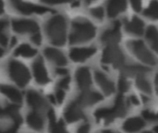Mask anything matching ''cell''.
<instances>
[{
    "label": "cell",
    "instance_id": "cell-25",
    "mask_svg": "<svg viewBox=\"0 0 158 133\" xmlns=\"http://www.w3.org/2000/svg\"><path fill=\"white\" fill-rule=\"evenodd\" d=\"M48 118L50 121V131L51 133H68V131L65 130L64 124L62 121L56 122V116L53 110H50L48 112Z\"/></svg>",
    "mask_w": 158,
    "mask_h": 133
},
{
    "label": "cell",
    "instance_id": "cell-4",
    "mask_svg": "<svg viewBox=\"0 0 158 133\" xmlns=\"http://www.w3.org/2000/svg\"><path fill=\"white\" fill-rule=\"evenodd\" d=\"M8 72L11 79L20 87H24L30 81L31 76L28 69L20 62L12 60L8 64Z\"/></svg>",
    "mask_w": 158,
    "mask_h": 133
},
{
    "label": "cell",
    "instance_id": "cell-27",
    "mask_svg": "<svg viewBox=\"0 0 158 133\" xmlns=\"http://www.w3.org/2000/svg\"><path fill=\"white\" fill-rule=\"evenodd\" d=\"M37 54V51L27 44H20L15 51L16 56H20L24 57H32Z\"/></svg>",
    "mask_w": 158,
    "mask_h": 133
},
{
    "label": "cell",
    "instance_id": "cell-9",
    "mask_svg": "<svg viewBox=\"0 0 158 133\" xmlns=\"http://www.w3.org/2000/svg\"><path fill=\"white\" fill-rule=\"evenodd\" d=\"M12 5L19 12H21L22 14H26V15H29V14H31V13L43 14V13L51 11L47 7H44V6H36V5H33V4L21 2V1H13Z\"/></svg>",
    "mask_w": 158,
    "mask_h": 133
},
{
    "label": "cell",
    "instance_id": "cell-31",
    "mask_svg": "<svg viewBox=\"0 0 158 133\" xmlns=\"http://www.w3.org/2000/svg\"><path fill=\"white\" fill-rule=\"evenodd\" d=\"M91 13L97 19H103V18H104V9L101 6H96V7L92 8Z\"/></svg>",
    "mask_w": 158,
    "mask_h": 133
},
{
    "label": "cell",
    "instance_id": "cell-18",
    "mask_svg": "<svg viewBox=\"0 0 158 133\" xmlns=\"http://www.w3.org/2000/svg\"><path fill=\"white\" fill-rule=\"evenodd\" d=\"M19 107L16 105H11L5 107L2 111V117L8 118L14 121V125L19 126L22 122L21 116L19 114Z\"/></svg>",
    "mask_w": 158,
    "mask_h": 133
},
{
    "label": "cell",
    "instance_id": "cell-37",
    "mask_svg": "<svg viewBox=\"0 0 158 133\" xmlns=\"http://www.w3.org/2000/svg\"><path fill=\"white\" fill-rule=\"evenodd\" d=\"M131 6H132V8L137 12L141 11V9H142V2L141 1H132Z\"/></svg>",
    "mask_w": 158,
    "mask_h": 133
},
{
    "label": "cell",
    "instance_id": "cell-46",
    "mask_svg": "<svg viewBox=\"0 0 158 133\" xmlns=\"http://www.w3.org/2000/svg\"><path fill=\"white\" fill-rule=\"evenodd\" d=\"M103 133H113L112 131H103Z\"/></svg>",
    "mask_w": 158,
    "mask_h": 133
},
{
    "label": "cell",
    "instance_id": "cell-38",
    "mask_svg": "<svg viewBox=\"0 0 158 133\" xmlns=\"http://www.w3.org/2000/svg\"><path fill=\"white\" fill-rule=\"evenodd\" d=\"M0 43L2 44V46H6L7 44V37L3 32H1V34H0Z\"/></svg>",
    "mask_w": 158,
    "mask_h": 133
},
{
    "label": "cell",
    "instance_id": "cell-29",
    "mask_svg": "<svg viewBox=\"0 0 158 133\" xmlns=\"http://www.w3.org/2000/svg\"><path fill=\"white\" fill-rule=\"evenodd\" d=\"M144 15L146 17L158 19V2H151L149 6L145 9Z\"/></svg>",
    "mask_w": 158,
    "mask_h": 133
},
{
    "label": "cell",
    "instance_id": "cell-24",
    "mask_svg": "<svg viewBox=\"0 0 158 133\" xmlns=\"http://www.w3.org/2000/svg\"><path fill=\"white\" fill-rule=\"evenodd\" d=\"M27 123L35 131H42L44 129V120L37 112H31L27 116Z\"/></svg>",
    "mask_w": 158,
    "mask_h": 133
},
{
    "label": "cell",
    "instance_id": "cell-12",
    "mask_svg": "<svg viewBox=\"0 0 158 133\" xmlns=\"http://www.w3.org/2000/svg\"><path fill=\"white\" fill-rule=\"evenodd\" d=\"M96 49L94 47H81V48H73L70 50L69 57L72 61L75 62H81L86 60L87 58L91 57L94 55Z\"/></svg>",
    "mask_w": 158,
    "mask_h": 133
},
{
    "label": "cell",
    "instance_id": "cell-39",
    "mask_svg": "<svg viewBox=\"0 0 158 133\" xmlns=\"http://www.w3.org/2000/svg\"><path fill=\"white\" fill-rule=\"evenodd\" d=\"M18 128H19V126L14 125L13 127H11V128H9V129H6V130L3 131L2 133H17V130H18Z\"/></svg>",
    "mask_w": 158,
    "mask_h": 133
},
{
    "label": "cell",
    "instance_id": "cell-40",
    "mask_svg": "<svg viewBox=\"0 0 158 133\" xmlns=\"http://www.w3.org/2000/svg\"><path fill=\"white\" fill-rule=\"evenodd\" d=\"M56 73L58 74V75H67L68 70L66 69H63V68H57L56 69Z\"/></svg>",
    "mask_w": 158,
    "mask_h": 133
},
{
    "label": "cell",
    "instance_id": "cell-36",
    "mask_svg": "<svg viewBox=\"0 0 158 133\" xmlns=\"http://www.w3.org/2000/svg\"><path fill=\"white\" fill-rule=\"evenodd\" d=\"M89 131H90V125L89 124H83L78 129L77 133H88Z\"/></svg>",
    "mask_w": 158,
    "mask_h": 133
},
{
    "label": "cell",
    "instance_id": "cell-21",
    "mask_svg": "<svg viewBox=\"0 0 158 133\" xmlns=\"http://www.w3.org/2000/svg\"><path fill=\"white\" fill-rule=\"evenodd\" d=\"M145 126V123L140 118H131L126 120L123 124V130L126 132L133 133L141 131Z\"/></svg>",
    "mask_w": 158,
    "mask_h": 133
},
{
    "label": "cell",
    "instance_id": "cell-34",
    "mask_svg": "<svg viewBox=\"0 0 158 133\" xmlns=\"http://www.w3.org/2000/svg\"><path fill=\"white\" fill-rule=\"evenodd\" d=\"M64 96H65L64 91L61 90V89H58V90L56 91V100H57V102H58L59 104H61V103L63 102Z\"/></svg>",
    "mask_w": 158,
    "mask_h": 133
},
{
    "label": "cell",
    "instance_id": "cell-44",
    "mask_svg": "<svg viewBox=\"0 0 158 133\" xmlns=\"http://www.w3.org/2000/svg\"><path fill=\"white\" fill-rule=\"evenodd\" d=\"M156 90H157L158 92V74L156 77Z\"/></svg>",
    "mask_w": 158,
    "mask_h": 133
},
{
    "label": "cell",
    "instance_id": "cell-47",
    "mask_svg": "<svg viewBox=\"0 0 158 133\" xmlns=\"http://www.w3.org/2000/svg\"><path fill=\"white\" fill-rule=\"evenodd\" d=\"M143 133H152V132H150V131H145V132H143Z\"/></svg>",
    "mask_w": 158,
    "mask_h": 133
},
{
    "label": "cell",
    "instance_id": "cell-16",
    "mask_svg": "<svg viewBox=\"0 0 158 133\" xmlns=\"http://www.w3.org/2000/svg\"><path fill=\"white\" fill-rule=\"evenodd\" d=\"M27 103L31 108L35 110H41V109H44L47 107V105L44 99L38 93L32 90L27 93Z\"/></svg>",
    "mask_w": 158,
    "mask_h": 133
},
{
    "label": "cell",
    "instance_id": "cell-17",
    "mask_svg": "<svg viewBox=\"0 0 158 133\" xmlns=\"http://www.w3.org/2000/svg\"><path fill=\"white\" fill-rule=\"evenodd\" d=\"M44 55L50 61L54 62L58 67H62L67 64V59L63 55V53L56 48H52V47L45 48Z\"/></svg>",
    "mask_w": 158,
    "mask_h": 133
},
{
    "label": "cell",
    "instance_id": "cell-26",
    "mask_svg": "<svg viewBox=\"0 0 158 133\" xmlns=\"http://www.w3.org/2000/svg\"><path fill=\"white\" fill-rule=\"evenodd\" d=\"M146 39L152 48L158 52V30L155 26H149L146 31Z\"/></svg>",
    "mask_w": 158,
    "mask_h": 133
},
{
    "label": "cell",
    "instance_id": "cell-41",
    "mask_svg": "<svg viewBox=\"0 0 158 133\" xmlns=\"http://www.w3.org/2000/svg\"><path fill=\"white\" fill-rule=\"evenodd\" d=\"M6 26H7V22L6 20H1V22H0V30H1V31H3Z\"/></svg>",
    "mask_w": 158,
    "mask_h": 133
},
{
    "label": "cell",
    "instance_id": "cell-20",
    "mask_svg": "<svg viewBox=\"0 0 158 133\" xmlns=\"http://www.w3.org/2000/svg\"><path fill=\"white\" fill-rule=\"evenodd\" d=\"M150 69L143 67V66H139V65H132V66H124L121 69V73L122 76H129V77H140V76H144L146 72H148Z\"/></svg>",
    "mask_w": 158,
    "mask_h": 133
},
{
    "label": "cell",
    "instance_id": "cell-15",
    "mask_svg": "<svg viewBox=\"0 0 158 133\" xmlns=\"http://www.w3.org/2000/svg\"><path fill=\"white\" fill-rule=\"evenodd\" d=\"M94 78H95L96 82L101 87V89L103 90L106 95H110L111 94L114 93V90H115L114 83L104 73L100 71H96L94 73Z\"/></svg>",
    "mask_w": 158,
    "mask_h": 133
},
{
    "label": "cell",
    "instance_id": "cell-43",
    "mask_svg": "<svg viewBox=\"0 0 158 133\" xmlns=\"http://www.w3.org/2000/svg\"><path fill=\"white\" fill-rule=\"evenodd\" d=\"M17 43V40H16V38L15 37H13L12 39H11V43H10V46H13L15 44Z\"/></svg>",
    "mask_w": 158,
    "mask_h": 133
},
{
    "label": "cell",
    "instance_id": "cell-33",
    "mask_svg": "<svg viewBox=\"0 0 158 133\" xmlns=\"http://www.w3.org/2000/svg\"><path fill=\"white\" fill-rule=\"evenodd\" d=\"M69 77L68 76V77H66V78H64V79H62L59 82H58V89H61V90H63V89H68V87H69Z\"/></svg>",
    "mask_w": 158,
    "mask_h": 133
},
{
    "label": "cell",
    "instance_id": "cell-35",
    "mask_svg": "<svg viewBox=\"0 0 158 133\" xmlns=\"http://www.w3.org/2000/svg\"><path fill=\"white\" fill-rule=\"evenodd\" d=\"M31 41L37 44V45H40L41 44V42H42V37H41V34L39 32H36L34 34H32L31 36Z\"/></svg>",
    "mask_w": 158,
    "mask_h": 133
},
{
    "label": "cell",
    "instance_id": "cell-19",
    "mask_svg": "<svg viewBox=\"0 0 158 133\" xmlns=\"http://www.w3.org/2000/svg\"><path fill=\"white\" fill-rule=\"evenodd\" d=\"M143 28H144L143 21L137 17H133L131 20L126 23V26H125V29L129 33L133 34V35H138V36L143 34Z\"/></svg>",
    "mask_w": 158,
    "mask_h": 133
},
{
    "label": "cell",
    "instance_id": "cell-10",
    "mask_svg": "<svg viewBox=\"0 0 158 133\" xmlns=\"http://www.w3.org/2000/svg\"><path fill=\"white\" fill-rule=\"evenodd\" d=\"M119 27H120L119 22H116L112 29L106 31L102 34L101 41L106 45H117V44L120 41L121 38Z\"/></svg>",
    "mask_w": 158,
    "mask_h": 133
},
{
    "label": "cell",
    "instance_id": "cell-30",
    "mask_svg": "<svg viewBox=\"0 0 158 133\" xmlns=\"http://www.w3.org/2000/svg\"><path fill=\"white\" fill-rule=\"evenodd\" d=\"M129 88H130V83L128 82V81L126 80L125 77L121 76L118 80V90L121 94L123 93H126L129 91Z\"/></svg>",
    "mask_w": 158,
    "mask_h": 133
},
{
    "label": "cell",
    "instance_id": "cell-1",
    "mask_svg": "<svg viewBox=\"0 0 158 133\" xmlns=\"http://www.w3.org/2000/svg\"><path fill=\"white\" fill-rule=\"evenodd\" d=\"M49 41L56 45H63L66 42V20L63 16L56 15L45 24Z\"/></svg>",
    "mask_w": 158,
    "mask_h": 133
},
{
    "label": "cell",
    "instance_id": "cell-8",
    "mask_svg": "<svg viewBox=\"0 0 158 133\" xmlns=\"http://www.w3.org/2000/svg\"><path fill=\"white\" fill-rule=\"evenodd\" d=\"M64 116L66 120L69 123L76 122L81 118H85V115L82 111V106L77 101H74L69 105V106L66 108Z\"/></svg>",
    "mask_w": 158,
    "mask_h": 133
},
{
    "label": "cell",
    "instance_id": "cell-5",
    "mask_svg": "<svg viewBox=\"0 0 158 133\" xmlns=\"http://www.w3.org/2000/svg\"><path fill=\"white\" fill-rule=\"evenodd\" d=\"M130 49L132 51V53L143 63L150 65V66H154L156 65V61L155 56H153V54L147 49V47L145 46V44L140 41V40H135V41H130L128 43Z\"/></svg>",
    "mask_w": 158,
    "mask_h": 133
},
{
    "label": "cell",
    "instance_id": "cell-14",
    "mask_svg": "<svg viewBox=\"0 0 158 133\" xmlns=\"http://www.w3.org/2000/svg\"><path fill=\"white\" fill-rule=\"evenodd\" d=\"M76 81H77L78 86L81 89H82L83 91H87V89L92 84L90 70L84 67L78 69L76 71Z\"/></svg>",
    "mask_w": 158,
    "mask_h": 133
},
{
    "label": "cell",
    "instance_id": "cell-13",
    "mask_svg": "<svg viewBox=\"0 0 158 133\" xmlns=\"http://www.w3.org/2000/svg\"><path fill=\"white\" fill-rule=\"evenodd\" d=\"M103 99V96L94 91H83L78 99L76 100L82 107L86 106H92Z\"/></svg>",
    "mask_w": 158,
    "mask_h": 133
},
{
    "label": "cell",
    "instance_id": "cell-42",
    "mask_svg": "<svg viewBox=\"0 0 158 133\" xmlns=\"http://www.w3.org/2000/svg\"><path fill=\"white\" fill-rule=\"evenodd\" d=\"M131 101L134 105H139V101L137 100V98H136L134 95H132V96L131 97Z\"/></svg>",
    "mask_w": 158,
    "mask_h": 133
},
{
    "label": "cell",
    "instance_id": "cell-2",
    "mask_svg": "<svg viewBox=\"0 0 158 133\" xmlns=\"http://www.w3.org/2000/svg\"><path fill=\"white\" fill-rule=\"evenodd\" d=\"M95 35L94 26L85 20H76L72 23V30L69 35L71 44L84 43L93 39Z\"/></svg>",
    "mask_w": 158,
    "mask_h": 133
},
{
    "label": "cell",
    "instance_id": "cell-6",
    "mask_svg": "<svg viewBox=\"0 0 158 133\" xmlns=\"http://www.w3.org/2000/svg\"><path fill=\"white\" fill-rule=\"evenodd\" d=\"M103 62L112 64L116 69H122L124 65V56L118 45H107L103 52Z\"/></svg>",
    "mask_w": 158,
    "mask_h": 133
},
{
    "label": "cell",
    "instance_id": "cell-22",
    "mask_svg": "<svg viewBox=\"0 0 158 133\" xmlns=\"http://www.w3.org/2000/svg\"><path fill=\"white\" fill-rule=\"evenodd\" d=\"M127 8V3L123 0L109 1L107 3V14L110 18L116 17L119 13L125 11Z\"/></svg>",
    "mask_w": 158,
    "mask_h": 133
},
{
    "label": "cell",
    "instance_id": "cell-32",
    "mask_svg": "<svg viewBox=\"0 0 158 133\" xmlns=\"http://www.w3.org/2000/svg\"><path fill=\"white\" fill-rule=\"evenodd\" d=\"M143 117L149 121L158 120V113H154V112H151L149 110H144L143 112Z\"/></svg>",
    "mask_w": 158,
    "mask_h": 133
},
{
    "label": "cell",
    "instance_id": "cell-3",
    "mask_svg": "<svg viewBox=\"0 0 158 133\" xmlns=\"http://www.w3.org/2000/svg\"><path fill=\"white\" fill-rule=\"evenodd\" d=\"M127 106L124 101L122 94H119L115 101V104L112 107L109 108H100L95 111L94 117L97 120H105L106 123L113 121L116 118H121L126 115Z\"/></svg>",
    "mask_w": 158,
    "mask_h": 133
},
{
    "label": "cell",
    "instance_id": "cell-7",
    "mask_svg": "<svg viewBox=\"0 0 158 133\" xmlns=\"http://www.w3.org/2000/svg\"><path fill=\"white\" fill-rule=\"evenodd\" d=\"M14 31L18 33H36L38 32V24L30 19H16L12 21Z\"/></svg>",
    "mask_w": 158,
    "mask_h": 133
},
{
    "label": "cell",
    "instance_id": "cell-28",
    "mask_svg": "<svg viewBox=\"0 0 158 133\" xmlns=\"http://www.w3.org/2000/svg\"><path fill=\"white\" fill-rule=\"evenodd\" d=\"M136 85L137 87L143 91L145 94H151L152 93V88H151V84L149 83V81L146 80L145 76H140L136 78Z\"/></svg>",
    "mask_w": 158,
    "mask_h": 133
},
{
    "label": "cell",
    "instance_id": "cell-45",
    "mask_svg": "<svg viewBox=\"0 0 158 133\" xmlns=\"http://www.w3.org/2000/svg\"><path fill=\"white\" fill-rule=\"evenodd\" d=\"M154 131H155V132L156 133H158V126H156V127L154 129Z\"/></svg>",
    "mask_w": 158,
    "mask_h": 133
},
{
    "label": "cell",
    "instance_id": "cell-11",
    "mask_svg": "<svg viewBox=\"0 0 158 133\" xmlns=\"http://www.w3.org/2000/svg\"><path fill=\"white\" fill-rule=\"evenodd\" d=\"M32 70H33L34 78L39 84H45L49 81L47 71L44 68V61L41 57H39L33 62Z\"/></svg>",
    "mask_w": 158,
    "mask_h": 133
},
{
    "label": "cell",
    "instance_id": "cell-23",
    "mask_svg": "<svg viewBox=\"0 0 158 133\" xmlns=\"http://www.w3.org/2000/svg\"><path fill=\"white\" fill-rule=\"evenodd\" d=\"M1 92L4 94L7 98H9L12 102L16 104H20L22 102V96L21 94L15 89L12 86H7V85H3L1 87Z\"/></svg>",
    "mask_w": 158,
    "mask_h": 133
}]
</instances>
